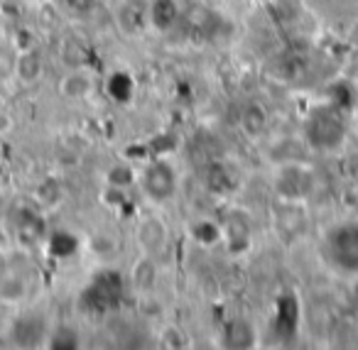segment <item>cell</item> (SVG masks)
Returning a JSON list of instances; mask_svg holds the SVG:
<instances>
[{"instance_id": "6da1fadb", "label": "cell", "mask_w": 358, "mask_h": 350, "mask_svg": "<svg viewBox=\"0 0 358 350\" xmlns=\"http://www.w3.org/2000/svg\"><path fill=\"white\" fill-rule=\"evenodd\" d=\"M304 135H307L312 147L334 150L346 138V120L336 108L322 105V108H314L309 113L307 123H304Z\"/></svg>"}, {"instance_id": "7a4b0ae2", "label": "cell", "mask_w": 358, "mask_h": 350, "mask_svg": "<svg viewBox=\"0 0 358 350\" xmlns=\"http://www.w3.org/2000/svg\"><path fill=\"white\" fill-rule=\"evenodd\" d=\"M120 299H123V277L113 270H103L86 284L79 304L89 314H108L120 304Z\"/></svg>"}, {"instance_id": "3957f363", "label": "cell", "mask_w": 358, "mask_h": 350, "mask_svg": "<svg viewBox=\"0 0 358 350\" xmlns=\"http://www.w3.org/2000/svg\"><path fill=\"white\" fill-rule=\"evenodd\" d=\"M327 255L338 270L358 272V223H343L329 233Z\"/></svg>"}, {"instance_id": "277c9868", "label": "cell", "mask_w": 358, "mask_h": 350, "mask_svg": "<svg viewBox=\"0 0 358 350\" xmlns=\"http://www.w3.org/2000/svg\"><path fill=\"white\" fill-rule=\"evenodd\" d=\"M143 189L155 201H167L177 191V177L167 162H152L143 174Z\"/></svg>"}, {"instance_id": "5b68a950", "label": "cell", "mask_w": 358, "mask_h": 350, "mask_svg": "<svg viewBox=\"0 0 358 350\" xmlns=\"http://www.w3.org/2000/svg\"><path fill=\"white\" fill-rule=\"evenodd\" d=\"M314 187L312 174L304 167H297V164H289V167H282L275 177V191L282 198H289V201H297V198H304Z\"/></svg>"}, {"instance_id": "8992f818", "label": "cell", "mask_w": 358, "mask_h": 350, "mask_svg": "<svg viewBox=\"0 0 358 350\" xmlns=\"http://www.w3.org/2000/svg\"><path fill=\"white\" fill-rule=\"evenodd\" d=\"M118 22L125 32H143L150 22L148 0H125L118 10Z\"/></svg>"}, {"instance_id": "52a82bcc", "label": "cell", "mask_w": 358, "mask_h": 350, "mask_svg": "<svg viewBox=\"0 0 358 350\" xmlns=\"http://www.w3.org/2000/svg\"><path fill=\"white\" fill-rule=\"evenodd\" d=\"M177 17H179V10L174 0H152V3H150V22H152L157 30H169V27H174Z\"/></svg>"}, {"instance_id": "ba28073f", "label": "cell", "mask_w": 358, "mask_h": 350, "mask_svg": "<svg viewBox=\"0 0 358 350\" xmlns=\"http://www.w3.org/2000/svg\"><path fill=\"white\" fill-rule=\"evenodd\" d=\"M253 328L248 321H231L224 328V345L226 348H250L253 345Z\"/></svg>"}, {"instance_id": "9c48e42d", "label": "cell", "mask_w": 358, "mask_h": 350, "mask_svg": "<svg viewBox=\"0 0 358 350\" xmlns=\"http://www.w3.org/2000/svg\"><path fill=\"white\" fill-rule=\"evenodd\" d=\"M13 335H15V340L20 345H35L45 335V323L40 319H20Z\"/></svg>"}, {"instance_id": "30bf717a", "label": "cell", "mask_w": 358, "mask_h": 350, "mask_svg": "<svg viewBox=\"0 0 358 350\" xmlns=\"http://www.w3.org/2000/svg\"><path fill=\"white\" fill-rule=\"evenodd\" d=\"M138 238L140 242H143L148 250H159V247L164 245V238H167V233H164L162 223L159 221H145L143 226H140L138 231Z\"/></svg>"}, {"instance_id": "8fae6325", "label": "cell", "mask_w": 358, "mask_h": 350, "mask_svg": "<svg viewBox=\"0 0 358 350\" xmlns=\"http://www.w3.org/2000/svg\"><path fill=\"white\" fill-rule=\"evenodd\" d=\"M17 76H20L25 84H35L42 76V59L37 52H25V54L17 59Z\"/></svg>"}, {"instance_id": "7c38bea8", "label": "cell", "mask_w": 358, "mask_h": 350, "mask_svg": "<svg viewBox=\"0 0 358 350\" xmlns=\"http://www.w3.org/2000/svg\"><path fill=\"white\" fill-rule=\"evenodd\" d=\"M241 123H243V130L250 135V138H258L260 133L265 130V125H268V115H265V110L260 108V105H248V108L243 110V118H241Z\"/></svg>"}, {"instance_id": "4fadbf2b", "label": "cell", "mask_w": 358, "mask_h": 350, "mask_svg": "<svg viewBox=\"0 0 358 350\" xmlns=\"http://www.w3.org/2000/svg\"><path fill=\"white\" fill-rule=\"evenodd\" d=\"M110 94L115 101H128L133 96V81L128 74H113L110 79Z\"/></svg>"}, {"instance_id": "5bb4252c", "label": "cell", "mask_w": 358, "mask_h": 350, "mask_svg": "<svg viewBox=\"0 0 358 350\" xmlns=\"http://www.w3.org/2000/svg\"><path fill=\"white\" fill-rule=\"evenodd\" d=\"M89 89H91V81L81 74L71 76V79L64 84V94H69V96H86L89 94Z\"/></svg>"}, {"instance_id": "9a60e30c", "label": "cell", "mask_w": 358, "mask_h": 350, "mask_svg": "<svg viewBox=\"0 0 358 350\" xmlns=\"http://www.w3.org/2000/svg\"><path fill=\"white\" fill-rule=\"evenodd\" d=\"M76 340H79V335L74 333L71 328H62L55 333V338H52V348H76Z\"/></svg>"}, {"instance_id": "2e32d148", "label": "cell", "mask_w": 358, "mask_h": 350, "mask_svg": "<svg viewBox=\"0 0 358 350\" xmlns=\"http://www.w3.org/2000/svg\"><path fill=\"white\" fill-rule=\"evenodd\" d=\"M108 182L113 184V187H128V184L133 182V172H130L128 167H115L113 172L108 174Z\"/></svg>"}, {"instance_id": "e0dca14e", "label": "cell", "mask_w": 358, "mask_h": 350, "mask_svg": "<svg viewBox=\"0 0 358 350\" xmlns=\"http://www.w3.org/2000/svg\"><path fill=\"white\" fill-rule=\"evenodd\" d=\"M194 233H196V238H199L201 242H206V245L216 240V231L209 226V223H201V226H196V231H194Z\"/></svg>"}]
</instances>
